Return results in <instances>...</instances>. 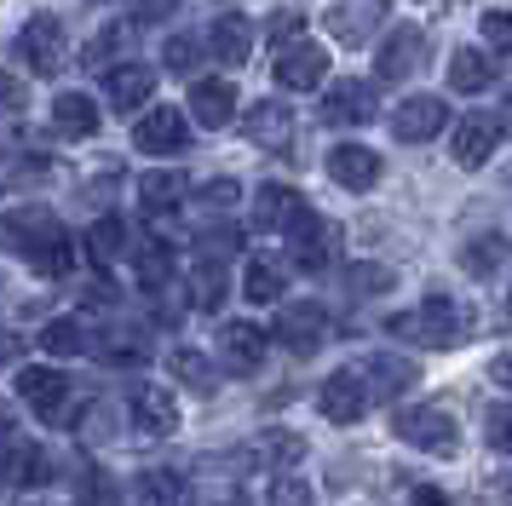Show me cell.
<instances>
[{"mask_svg": "<svg viewBox=\"0 0 512 506\" xmlns=\"http://www.w3.org/2000/svg\"><path fill=\"white\" fill-rule=\"evenodd\" d=\"M173 6H179V0H139V12H144V18H167Z\"/></svg>", "mask_w": 512, "mask_h": 506, "instance_id": "obj_53", "label": "cell"}, {"mask_svg": "<svg viewBox=\"0 0 512 506\" xmlns=\"http://www.w3.org/2000/svg\"><path fill=\"white\" fill-rule=\"evenodd\" d=\"M18 351H24V345H18V340H12V334H0V368H6V363H12V357H18Z\"/></svg>", "mask_w": 512, "mask_h": 506, "instance_id": "obj_54", "label": "cell"}, {"mask_svg": "<svg viewBox=\"0 0 512 506\" xmlns=\"http://www.w3.org/2000/svg\"><path fill=\"white\" fill-rule=\"evenodd\" d=\"M81 506H116V483L104 478L98 466H87V472H81Z\"/></svg>", "mask_w": 512, "mask_h": 506, "instance_id": "obj_41", "label": "cell"}, {"mask_svg": "<svg viewBox=\"0 0 512 506\" xmlns=\"http://www.w3.org/2000/svg\"><path fill=\"white\" fill-rule=\"evenodd\" d=\"M271 334H277L288 351L311 357V351L328 340V311H323V305H311V299H305V305H282V317H277V328H271Z\"/></svg>", "mask_w": 512, "mask_h": 506, "instance_id": "obj_11", "label": "cell"}, {"mask_svg": "<svg viewBox=\"0 0 512 506\" xmlns=\"http://www.w3.org/2000/svg\"><path fill=\"white\" fill-rule=\"evenodd\" d=\"M328 173H334V184H346V190H374L380 173H386V161L374 156L369 144H340V150H328Z\"/></svg>", "mask_w": 512, "mask_h": 506, "instance_id": "obj_20", "label": "cell"}, {"mask_svg": "<svg viewBox=\"0 0 512 506\" xmlns=\"http://www.w3.org/2000/svg\"><path fill=\"white\" fill-rule=\"evenodd\" d=\"M24 104H29V87L18 81V75H6V69H0V121L24 115Z\"/></svg>", "mask_w": 512, "mask_h": 506, "instance_id": "obj_42", "label": "cell"}, {"mask_svg": "<svg viewBox=\"0 0 512 506\" xmlns=\"http://www.w3.org/2000/svg\"><path fill=\"white\" fill-rule=\"evenodd\" d=\"M139 202L150 213H167V207L185 202V173H144L139 179Z\"/></svg>", "mask_w": 512, "mask_h": 506, "instance_id": "obj_39", "label": "cell"}, {"mask_svg": "<svg viewBox=\"0 0 512 506\" xmlns=\"http://www.w3.org/2000/svg\"><path fill=\"white\" fill-rule=\"evenodd\" d=\"M277 81L288 92H317V81H328V52L317 41L288 46V52L277 58Z\"/></svg>", "mask_w": 512, "mask_h": 506, "instance_id": "obj_18", "label": "cell"}, {"mask_svg": "<svg viewBox=\"0 0 512 506\" xmlns=\"http://www.w3.org/2000/svg\"><path fill=\"white\" fill-rule=\"evenodd\" d=\"M225 305V265L219 259H196L190 271V311H219Z\"/></svg>", "mask_w": 512, "mask_h": 506, "instance_id": "obj_32", "label": "cell"}, {"mask_svg": "<svg viewBox=\"0 0 512 506\" xmlns=\"http://www.w3.org/2000/svg\"><path fill=\"white\" fill-rule=\"evenodd\" d=\"M127 248H133V236H127V225H121L116 213L93 219V230H87V253H93L98 265H116V259H121Z\"/></svg>", "mask_w": 512, "mask_h": 506, "instance_id": "obj_31", "label": "cell"}, {"mask_svg": "<svg viewBox=\"0 0 512 506\" xmlns=\"http://www.w3.org/2000/svg\"><path fill=\"white\" fill-rule=\"evenodd\" d=\"M282 288H288V271H282L277 259H248L242 294L254 299V305H271V299H282Z\"/></svg>", "mask_w": 512, "mask_h": 506, "instance_id": "obj_36", "label": "cell"}, {"mask_svg": "<svg viewBox=\"0 0 512 506\" xmlns=\"http://www.w3.org/2000/svg\"><path fill=\"white\" fill-rule=\"evenodd\" d=\"M242 127H248V138H254V144H288L294 115H288V104H271V98H265V104H254V110H248V121H242Z\"/></svg>", "mask_w": 512, "mask_h": 506, "instance_id": "obj_33", "label": "cell"}, {"mask_svg": "<svg viewBox=\"0 0 512 506\" xmlns=\"http://www.w3.org/2000/svg\"><path fill=\"white\" fill-rule=\"evenodd\" d=\"M363 386H369V403H392V397H403V391L415 386L420 368L409 363V357H392V351H380V357H363Z\"/></svg>", "mask_w": 512, "mask_h": 506, "instance_id": "obj_14", "label": "cell"}, {"mask_svg": "<svg viewBox=\"0 0 512 506\" xmlns=\"http://www.w3.org/2000/svg\"><path fill=\"white\" fill-rule=\"evenodd\" d=\"M52 478V460L29 443V437H6L0 443V489H24V483H47Z\"/></svg>", "mask_w": 512, "mask_h": 506, "instance_id": "obj_13", "label": "cell"}, {"mask_svg": "<svg viewBox=\"0 0 512 506\" xmlns=\"http://www.w3.org/2000/svg\"><path fill=\"white\" fill-rule=\"evenodd\" d=\"M386 328H392L397 340H409V345H426V351H449V345H461V340H466L472 317H466V305H455L449 294H432V299H420L415 311H397Z\"/></svg>", "mask_w": 512, "mask_h": 506, "instance_id": "obj_1", "label": "cell"}, {"mask_svg": "<svg viewBox=\"0 0 512 506\" xmlns=\"http://www.w3.org/2000/svg\"><path fill=\"white\" fill-rule=\"evenodd\" d=\"M495 144H501V121L478 110V115H461V121H455V144H449V150H455L461 167H484V161L495 156Z\"/></svg>", "mask_w": 512, "mask_h": 506, "instance_id": "obj_17", "label": "cell"}, {"mask_svg": "<svg viewBox=\"0 0 512 506\" xmlns=\"http://www.w3.org/2000/svg\"><path fill=\"white\" fill-rule=\"evenodd\" d=\"M489 81H495V69H489L484 52L455 46V58H449V87H455V92H484Z\"/></svg>", "mask_w": 512, "mask_h": 506, "instance_id": "obj_35", "label": "cell"}, {"mask_svg": "<svg viewBox=\"0 0 512 506\" xmlns=\"http://www.w3.org/2000/svg\"><path fill=\"white\" fill-rule=\"evenodd\" d=\"M265 506H311V489H305L300 478H282L277 489H271V501Z\"/></svg>", "mask_w": 512, "mask_h": 506, "instance_id": "obj_50", "label": "cell"}, {"mask_svg": "<svg viewBox=\"0 0 512 506\" xmlns=\"http://www.w3.org/2000/svg\"><path fill=\"white\" fill-rule=\"evenodd\" d=\"M18 397H24L47 426H70V380H64L58 368H24V374H18Z\"/></svg>", "mask_w": 512, "mask_h": 506, "instance_id": "obj_3", "label": "cell"}, {"mask_svg": "<svg viewBox=\"0 0 512 506\" xmlns=\"http://www.w3.org/2000/svg\"><path fill=\"white\" fill-rule=\"evenodd\" d=\"M87 345H93V334H87V322H75V317H52L41 328V351L47 357H81Z\"/></svg>", "mask_w": 512, "mask_h": 506, "instance_id": "obj_30", "label": "cell"}, {"mask_svg": "<svg viewBox=\"0 0 512 506\" xmlns=\"http://www.w3.org/2000/svg\"><path fill=\"white\" fill-rule=\"evenodd\" d=\"M173 265H179L173 242H162V236H144V242H133V276H139V288L162 294L167 282H173Z\"/></svg>", "mask_w": 512, "mask_h": 506, "instance_id": "obj_23", "label": "cell"}, {"mask_svg": "<svg viewBox=\"0 0 512 506\" xmlns=\"http://www.w3.org/2000/svg\"><path fill=\"white\" fill-rule=\"evenodd\" d=\"M248 460H259V466H300L305 460V437L300 432H259L254 443H248Z\"/></svg>", "mask_w": 512, "mask_h": 506, "instance_id": "obj_28", "label": "cell"}, {"mask_svg": "<svg viewBox=\"0 0 512 506\" xmlns=\"http://www.w3.org/2000/svg\"><path fill=\"white\" fill-rule=\"evenodd\" d=\"M167 363H173V374H179V386L196 391V397H208V391L219 386V380H213V363L202 357V351H196V345H179Z\"/></svg>", "mask_w": 512, "mask_h": 506, "instance_id": "obj_38", "label": "cell"}, {"mask_svg": "<svg viewBox=\"0 0 512 506\" xmlns=\"http://www.w3.org/2000/svg\"><path fill=\"white\" fill-rule=\"evenodd\" d=\"M305 219H311V207H305V196L294 184H265L254 196V225L271 230V236H294Z\"/></svg>", "mask_w": 512, "mask_h": 506, "instance_id": "obj_7", "label": "cell"}, {"mask_svg": "<svg viewBox=\"0 0 512 506\" xmlns=\"http://www.w3.org/2000/svg\"><path fill=\"white\" fill-rule=\"evenodd\" d=\"M392 432L409 443V449H426V455H455L461 449V426H455V414L438 409V403H415V409H403L392 420Z\"/></svg>", "mask_w": 512, "mask_h": 506, "instance_id": "obj_2", "label": "cell"}, {"mask_svg": "<svg viewBox=\"0 0 512 506\" xmlns=\"http://www.w3.org/2000/svg\"><path fill=\"white\" fill-rule=\"evenodd\" d=\"M133 495H139V506H179L185 501V472L179 466H150V472H139Z\"/></svg>", "mask_w": 512, "mask_h": 506, "instance_id": "obj_27", "label": "cell"}, {"mask_svg": "<svg viewBox=\"0 0 512 506\" xmlns=\"http://www.w3.org/2000/svg\"><path fill=\"white\" fill-rule=\"evenodd\" d=\"M208 52L219 64H248V52H254V23L242 18V12H219L208 23Z\"/></svg>", "mask_w": 512, "mask_h": 506, "instance_id": "obj_21", "label": "cell"}, {"mask_svg": "<svg viewBox=\"0 0 512 506\" xmlns=\"http://www.w3.org/2000/svg\"><path fill=\"white\" fill-rule=\"evenodd\" d=\"M196 58H202V41H190V35H173V41L162 46L167 69H196Z\"/></svg>", "mask_w": 512, "mask_h": 506, "instance_id": "obj_45", "label": "cell"}, {"mask_svg": "<svg viewBox=\"0 0 512 506\" xmlns=\"http://www.w3.org/2000/svg\"><path fill=\"white\" fill-rule=\"evenodd\" d=\"M133 144H139L144 156H179L190 144V121L173 104H156V110H144L133 121Z\"/></svg>", "mask_w": 512, "mask_h": 506, "instance_id": "obj_5", "label": "cell"}, {"mask_svg": "<svg viewBox=\"0 0 512 506\" xmlns=\"http://www.w3.org/2000/svg\"><path fill=\"white\" fill-rule=\"evenodd\" d=\"M484 35L495 52H512V12H484Z\"/></svg>", "mask_w": 512, "mask_h": 506, "instance_id": "obj_49", "label": "cell"}, {"mask_svg": "<svg viewBox=\"0 0 512 506\" xmlns=\"http://www.w3.org/2000/svg\"><path fill=\"white\" fill-rule=\"evenodd\" d=\"M150 92H156V69L150 64H116L104 75V98H110V110L133 115L139 104H150Z\"/></svg>", "mask_w": 512, "mask_h": 506, "instance_id": "obj_19", "label": "cell"}, {"mask_svg": "<svg viewBox=\"0 0 512 506\" xmlns=\"http://www.w3.org/2000/svg\"><path fill=\"white\" fill-rule=\"evenodd\" d=\"M236 196H242V184L236 179H213V184H202V207H236Z\"/></svg>", "mask_w": 512, "mask_h": 506, "instance_id": "obj_48", "label": "cell"}, {"mask_svg": "<svg viewBox=\"0 0 512 506\" xmlns=\"http://www.w3.org/2000/svg\"><path fill=\"white\" fill-rule=\"evenodd\" d=\"M507 501H512V478H507Z\"/></svg>", "mask_w": 512, "mask_h": 506, "instance_id": "obj_56", "label": "cell"}, {"mask_svg": "<svg viewBox=\"0 0 512 506\" xmlns=\"http://www.w3.org/2000/svg\"><path fill=\"white\" fill-rule=\"evenodd\" d=\"M374 110H380V98H374L369 81H328L323 104H317L323 127H369Z\"/></svg>", "mask_w": 512, "mask_h": 506, "instance_id": "obj_4", "label": "cell"}, {"mask_svg": "<svg viewBox=\"0 0 512 506\" xmlns=\"http://www.w3.org/2000/svg\"><path fill=\"white\" fill-rule=\"evenodd\" d=\"M29 271H35V276H47V282L70 276V271H75V242H70V236H58L52 248H41L35 259H29Z\"/></svg>", "mask_w": 512, "mask_h": 506, "instance_id": "obj_40", "label": "cell"}, {"mask_svg": "<svg viewBox=\"0 0 512 506\" xmlns=\"http://www.w3.org/2000/svg\"><path fill=\"white\" fill-rule=\"evenodd\" d=\"M93 351L116 368L150 363V345H144V334H133V328H104V334H93Z\"/></svg>", "mask_w": 512, "mask_h": 506, "instance_id": "obj_26", "label": "cell"}, {"mask_svg": "<svg viewBox=\"0 0 512 506\" xmlns=\"http://www.w3.org/2000/svg\"><path fill=\"white\" fill-rule=\"evenodd\" d=\"M265 351H271V334L259 322H225L219 328V357H225L231 374H254L265 363Z\"/></svg>", "mask_w": 512, "mask_h": 506, "instance_id": "obj_12", "label": "cell"}, {"mask_svg": "<svg viewBox=\"0 0 512 506\" xmlns=\"http://www.w3.org/2000/svg\"><path fill=\"white\" fill-rule=\"evenodd\" d=\"M236 248H242V236H236V230H231V225H225V230L213 225V230H208V236H202V259H219V265H225V259H231V253H236Z\"/></svg>", "mask_w": 512, "mask_h": 506, "instance_id": "obj_46", "label": "cell"}, {"mask_svg": "<svg viewBox=\"0 0 512 506\" xmlns=\"http://www.w3.org/2000/svg\"><path fill=\"white\" fill-rule=\"evenodd\" d=\"M443 127H449V104L432 98V92H415V98H403L392 110V133L403 138V144H426V138H438Z\"/></svg>", "mask_w": 512, "mask_h": 506, "instance_id": "obj_8", "label": "cell"}, {"mask_svg": "<svg viewBox=\"0 0 512 506\" xmlns=\"http://www.w3.org/2000/svg\"><path fill=\"white\" fill-rule=\"evenodd\" d=\"M190 115H196L202 127H231V115H236V87H231V81H219V75L196 81V87H190Z\"/></svg>", "mask_w": 512, "mask_h": 506, "instance_id": "obj_24", "label": "cell"}, {"mask_svg": "<svg viewBox=\"0 0 512 506\" xmlns=\"http://www.w3.org/2000/svg\"><path fill=\"white\" fill-rule=\"evenodd\" d=\"M507 236L501 230H484V236H472L461 248V265H466V276H495L501 265H507Z\"/></svg>", "mask_w": 512, "mask_h": 506, "instance_id": "obj_29", "label": "cell"}, {"mask_svg": "<svg viewBox=\"0 0 512 506\" xmlns=\"http://www.w3.org/2000/svg\"><path fill=\"white\" fill-rule=\"evenodd\" d=\"M300 29H305V18H300V12H277V18L265 23V41H271V46H282V52H288V46H300V41H294Z\"/></svg>", "mask_w": 512, "mask_h": 506, "instance_id": "obj_43", "label": "cell"}, {"mask_svg": "<svg viewBox=\"0 0 512 506\" xmlns=\"http://www.w3.org/2000/svg\"><path fill=\"white\" fill-rule=\"evenodd\" d=\"M484 437H489V449H501V455L512 449V403H495V409H489Z\"/></svg>", "mask_w": 512, "mask_h": 506, "instance_id": "obj_44", "label": "cell"}, {"mask_svg": "<svg viewBox=\"0 0 512 506\" xmlns=\"http://www.w3.org/2000/svg\"><path fill=\"white\" fill-rule=\"evenodd\" d=\"M420 64H426V35L420 29H392L386 46H380V58H374V75L380 81H409Z\"/></svg>", "mask_w": 512, "mask_h": 506, "instance_id": "obj_16", "label": "cell"}, {"mask_svg": "<svg viewBox=\"0 0 512 506\" xmlns=\"http://www.w3.org/2000/svg\"><path fill=\"white\" fill-rule=\"evenodd\" d=\"M380 12H386V0H346V6L328 18V29H334L340 41L357 46V41H363V29H374V23H380Z\"/></svg>", "mask_w": 512, "mask_h": 506, "instance_id": "obj_34", "label": "cell"}, {"mask_svg": "<svg viewBox=\"0 0 512 506\" xmlns=\"http://www.w3.org/2000/svg\"><path fill=\"white\" fill-rule=\"evenodd\" d=\"M0 230H6V242L24 253V259H35L41 248H52V242L64 236V225L52 219L47 207H12V213L0 219Z\"/></svg>", "mask_w": 512, "mask_h": 506, "instance_id": "obj_10", "label": "cell"}, {"mask_svg": "<svg viewBox=\"0 0 512 506\" xmlns=\"http://www.w3.org/2000/svg\"><path fill=\"white\" fill-rule=\"evenodd\" d=\"M18 58H24L29 69H41V75H58V69H64V23L52 18V12L29 18L24 35H18Z\"/></svg>", "mask_w": 512, "mask_h": 506, "instance_id": "obj_9", "label": "cell"}, {"mask_svg": "<svg viewBox=\"0 0 512 506\" xmlns=\"http://www.w3.org/2000/svg\"><path fill=\"white\" fill-rule=\"evenodd\" d=\"M133 41H139V35H133V23L127 18H116V23H104V29H98V41H87L81 46V64H110V58H116V52H133Z\"/></svg>", "mask_w": 512, "mask_h": 506, "instance_id": "obj_37", "label": "cell"}, {"mask_svg": "<svg viewBox=\"0 0 512 506\" xmlns=\"http://www.w3.org/2000/svg\"><path fill=\"white\" fill-rule=\"evenodd\" d=\"M409 506H455V501H449L443 489H432V483H420L415 495H409Z\"/></svg>", "mask_w": 512, "mask_h": 506, "instance_id": "obj_51", "label": "cell"}, {"mask_svg": "<svg viewBox=\"0 0 512 506\" xmlns=\"http://www.w3.org/2000/svg\"><path fill=\"white\" fill-rule=\"evenodd\" d=\"M52 127L64 138H93L98 133V104L87 92H58V104H52Z\"/></svg>", "mask_w": 512, "mask_h": 506, "instance_id": "obj_25", "label": "cell"}, {"mask_svg": "<svg viewBox=\"0 0 512 506\" xmlns=\"http://www.w3.org/2000/svg\"><path fill=\"white\" fill-rule=\"evenodd\" d=\"M489 374H495V386L512 391V351H507V357H495V368H489Z\"/></svg>", "mask_w": 512, "mask_h": 506, "instance_id": "obj_52", "label": "cell"}, {"mask_svg": "<svg viewBox=\"0 0 512 506\" xmlns=\"http://www.w3.org/2000/svg\"><path fill=\"white\" fill-rule=\"evenodd\" d=\"M127 414H133V426L144 437H167L179 426V403H173V391L162 386H133L127 391Z\"/></svg>", "mask_w": 512, "mask_h": 506, "instance_id": "obj_15", "label": "cell"}, {"mask_svg": "<svg viewBox=\"0 0 512 506\" xmlns=\"http://www.w3.org/2000/svg\"><path fill=\"white\" fill-rule=\"evenodd\" d=\"M334 248H340V230L328 225V219H317V213L294 230V265L300 271H328L334 265Z\"/></svg>", "mask_w": 512, "mask_h": 506, "instance_id": "obj_22", "label": "cell"}, {"mask_svg": "<svg viewBox=\"0 0 512 506\" xmlns=\"http://www.w3.org/2000/svg\"><path fill=\"white\" fill-rule=\"evenodd\" d=\"M6 437H12V414L0 409V443H6Z\"/></svg>", "mask_w": 512, "mask_h": 506, "instance_id": "obj_55", "label": "cell"}, {"mask_svg": "<svg viewBox=\"0 0 512 506\" xmlns=\"http://www.w3.org/2000/svg\"><path fill=\"white\" fill-rule=\"evenodd\" d=\"M317 409H323V420H334V426L363 420V409H369V386H363V374H357V368H334L323 386H317Z\"/></svg>", "mask_w": 512, "mask_h": 506, "instance_id": "obj_6", "label": "cell"}, {"mask_svg": "<svg viewBox=\"0 0 512 506\" xmlns=\"http://www.w3.org/2000/svg\"><path fill=\"white\" fill-rule=\"evenodd\" d=\"M392 288V271L386 265H357L351 271V294H386Z\"/></svg>", "mask_w": 512, "mask_h": 506, "instance_id": "obj_47", "label": "cell"}]
</instances>
